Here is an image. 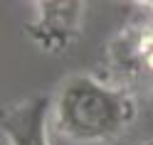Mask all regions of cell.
Here are the masks:
<instances>
[{
  "mask_svg": "<svg viewBox=\"0 0 153 145\" xmlns=\"http://www.w3.org/2000/svg\"><path fill=\"white\" fill-rule=\"evenodd\" d=\"M136 116V93L91 74L64 79L52 99V128L79 145H104L121 138Z\"/></svg>",
  "mask_w": 153,
  "mask_h": 145,
  "instance_id": "1",
  "label": "cell"
},
{
  "mask_svg": "<svg viewBox=\"0 0 153 145\" xmlns=\"http://www.w3.org/2000/svg\"><path fill=\"white\" fill-rule=\"evenodd\" d=\"M106 64L116 86L131 93L153 91V17L131 20L111 37Z\"/></svg>",
  "mask_w": 153,
  "mask_h": 145,
  "instance_id": "2",
  "label": "cell"
},
{
  "mask_svg": "<svg viewBox=\"0 0 153 145\" xmlns=\"http://www.w3.org/2000/svg\"><path fill=\"white\" fill-rule=\"evenodd\" d=\"M32 20L27 22L30 40L47 54H67L84 30L87 3L82 0H35Z\"/></svg>",
  "mask_w": 153,
  "mask_h": 145,
  "instance_id": "3",
  "label": "cell"
},
{
  "mask_svg": "<svg viewBox=\"0 0 153 145\" xmlns=\"http://www.w3.org/2000/svg\"><path fill=\"white\" fill-rule=\"evenodd\" d=\"M52 96H30L3 108L0 130L7 145H50Z\"/></svg>",
  "mask_w": 153,
  "mask_h": 145,
  "instance_id": "4",
  "label": "cell"
},
{
  "mask_svg": "<svg viewBox=\"0 0 153 145\" xmlns=\"http://www.w3.org/2000/svg\"><path fill=\"white\" fill-rule=\"evenodd\" d=\"M141 145H153V140H146V143H141Z\"/></svg>",
  "mask_w": 153,
  "mask_h": 145,
  "instance_id": "5",
  "label": "cell"
}]
</instances>
